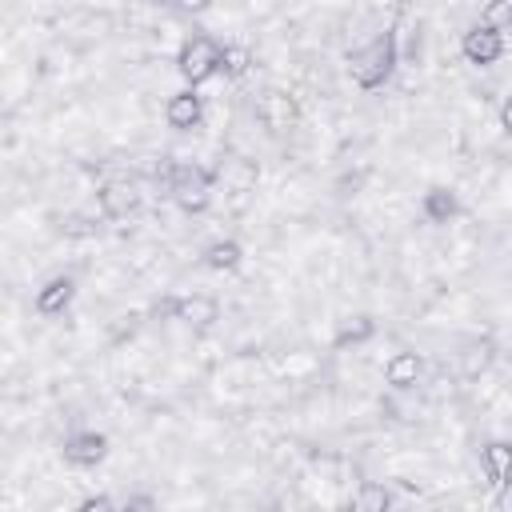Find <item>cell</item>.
I'll list each match as a JSON object with an SVG mask.
<instances>
[{
    "label": "cell",
    "instance_id": "obj_1",
    "mask_svg": "<svg viewBox=\"0 0 512 512\" xmlns=\"http://www.w3.org/2000/svg\"><path fill=\"white\" fill-rule=\"evenodd\" d=\"M396 64H400L396 28H384V32H376L368 44H360L356 52H348V76H352V84L364 88V92L384 88V84L392 80Z\"/></svg>",
    "mask_w": 512,
    "mask_h": 512
},
{
    "label": "cell",
    "instance_id": "obj_2",
    "mask_svg": "<svg viewBox=\"0 0 512 512\" xmlns=\"http://www.w3.org/2000/svg\"><path fill=\"white\" fill-rule=\"evenodd\" d=\"M216 180H220L216 168H204V164H172V168H168V196L176 200L180 212L200 216V212L212 204Z\"/></svg>",
    "mask_w": 512,
    "mask_h": 512
},
{
    "label": "cell",
    "instance_id": "obj_3",
    "mask_svg": "<svg viewBox=\"0 0 512 512\" xmlns=\"http://www.w3.org/2000/svg\"><path fill=\"white\" fill-rule=\"evenodd\" d=\"M224 68V44H216L212 36H188L176 52V72L184 76L188 88H200L204 80H212Z\"/></svg>",
    "mask_w": 512,
    "mask_h": 512
},
{
    "label": "cell",
    "instance_id": "obj_4",
    "mask_svg": "<svg viewBox=\"0 0 512 512\" xmlns=\"http://www.w3.org/2000/svg\"><path fill=\"white\" fill-rule=\"evenodd\" d=\"M256 116H260V124L268 132H292L300 124V100L292 92H284V88H268L260 96V104H256Z\"/></svg>",
    "mask_w": 512,
    "mask_h": 512
},
{
    "label": "cell",
    "instance_id": "obj_5",
    "mask_svg": "<svg viewBox=\"0 0 512 512\" xmlns=\"http://www.w3.org/2000/svg\"><path fill=\"white\" fill-rule=\"evenodd\" d=\"M96 204H100V212H104L108 220H128V216L140 212V188H136V180H128V176L104 180V184L96 188Z\"/></svg>",
    "mask_w": 512,
    "mask_h": 512
},
{
    "label": "cell",
    "instance_id": "obj_6",
    "mask_svg": "<svg viewBox=\"0 0 512 512\" xmlns=\"http://www.w3.org/2000/svg\"><path fill=\"white\" fill-rule=\"evenodd\" d=\"M460 52H464L468 64L488 68V64H496V60L504 56V32H496V28H488V24L480 20V24H472V28L460 36Z\"/></svg>",
    "mask_w": 512,
    "mask_h": 512
},
{
    "label": "cell",
    "instance_id": "obj_7",
    "mask_svg": "<svg viewBox=\"0 0 512 512\" xmlns=\"http://www.w3.org/2000/svg\"><path fill=\"white\" fill-rule=\"evenodd\" d=\"M168 312H172V320L192 324V328H208V324L220 320V304H216V296H204V292L172 296V300H168Z\"/></svg>",
    "mask_w": 512,
    "mask_h": 512
},
{
    "label": "cell",
    "instance_id": "obj_8",
    "mask_svg": "<svg viewBox=\"0 0 512 512\" xmlns=\"http://www.w3.org/2000/svg\"><path fill=\"white\" fill-rule=\"evenodd\" d=\"M104 456H108V436L96 428H80L64 440V460L72 468H96Z\"/></svg>",
    "mask_w": 512,
    "mask_h": 512
},
{
    "label": "cell",
    "instance_id": "obj_9",
    "mask_svg": "<svg viewBox=\"0 0 512 512\" xmlns=\"http://www.w3.org/2000/svg\"><path fill=\"white\" fill-rule=\"evenodd\" d=\"M164 120H168L176 132H192V128H200V120H204V96H200L196 88H180V92H172L168 104H164Z\"/></svg>",
    "mask_w": 512,
    "mask_h": 512
},
{
    "label": "cell",
    "instance_id": "obj_10",
    "mask_svg": "<svg viewBox=\"0 0 512 512\" xmlns=\"http://www.w3.org/2000/svg\"><path fill=\"white\" fill-rule=\"evenodd\" d=\"M480 464L488 472V484L504 492L512 484V440H488L480 452Z\"/></svg>",
    "mask_w": 512,
    "mask_h": 512
},
{
    "label": "cell",
    "instance_id": "obj_11",
    "mask_svg": "<svg viewBox=\"0 0 512 512\" xmlns=\"http://www.w3.org/2000/svg\"><path fill=\"white\" fill-rule=\"evenodd\" d=\"M216 176L224 180V188L228 192H248V188H256V180H260V164L252 160V156H224L220 160V168H216Z\"/></svg>",
    "mask_w": 512,
    "mask_h": 512
},
{
    "label": "cell",
    "instance_id": "obj_12",
    "mask_svg": "<svg viewBox=\"0 0 512 512\" xmlns=\"http://www.w3.org/2000/svg\"><path fill=\"white\" fill-rule=\"evenodd\" d=\"M72 296H76V280H72V276H52V280H44L40 292H36V312H40V316H60V312L72 304Z\"/></svg>",
    "mask_w": 512,
    "mask_h": 512
},
{
    "label": "cell",
    "instance_id": "obj_13",
    "mask_svg": "<svg viewBox=\"0 0 512 512\" xmlns=\"http://www.w3.org/2000/svg\"><path fill=\"white\" fill-rule=\"evenodd\" d=\"M420 208H424V220H432V224H448V220L460 216V196H456L452 188H444V184H432V188L424 192Z\"/></svg>",
    "mask_w": 512,
    "mask_h": 512
},
{
    "label": "cell",
    "instance_id": "obj_14",
    "mask_svg": "<svg viewBox=\"0 0 512 512\" xmlns=\"http://www.w3.org/2000/svg\"><path fill=\"white\" fill-rule=\"evenodd\" d=\"M420 372H424V360L416 356V352H392L388 356V364H384V380H388V388H412L416 380H420Z\"/></svg>",
    "mask_w": 512,
    "mask_h": 512
},
{
    "label": "cell",
    "instance_id": "obj_15",
    "mask_svg": "<svg viewBox=\"0 0 512 512\" xmlns=\"http://www.w3.org/2000/svg\"><path fill=\"white\" fill-rule=\"evenodd\" d=\"M372 332H376V320H372L368 312H356V316L340 320V328H336V336H332V348H336V352H344V348H356V344L372 340Z\"/></svg>",
    "mask_w": 512,
    "mask_h": 512
},
{
    "label": "cell",
    "instance_id": "obj_16",
    "mask_svg": "<svg viewBox=\"0 0 512 512\" xmlns=\"http://www.w3.org/2000/svg\"><path fill=\"white\" fill-rule=\"evenodd\" d=\"M204 264H208L212 272H236V268L244 264L240 240H212V244L204 248Z\"/></svg>",
    "mask_w": 512,
    "mask_h": 512
},
{
    "label": "cell",
    "instance_id": "obj_17",
    "mask_svg": "<svg viewBox=\"0 0 512 512\" xmlns=\"http://www.w3.org/2000/svg\"><path fill=\"white\" fill-rule=\"evenodd\" d=\"M388 504H392V496H388V488L376 484V480H364V484L356 488V496H352V508H356V512H384Z\"/></svg>",
    "mask_w": 512,
    "mask_h": 512
},
{
    "label": "cell",
    "instance_id": "obj_18",
    "mask_svg": "<svg viewBox=\"0 0 512 512\" xmlns=\"http://www.w3.org/2000/svg\"><path fill=\"white\" fill-rule=\"evenodd\" d=\"M480 20L488 28H496V32H512V0H488Z\"/></svg>",
    "mask_w": 512,
    "mask_h": 512
},
{
    "label": "cell",
    "instance_id": "obj_19",
    "mask_svg": "<svg viewBox=\"0 0 512 512\" xmlns=\"http://www.w3.org/2000/svg\"><path fill=\"white\" fill-rule=\"evenodd\" d=\"M252 68V52L244 44H224V76H244Z\"/></svg>",
    "mask_w": 512,
    "mask_h": 512
},
{
    "label": "cell",
    "instance_id": "obj_20",
    "mask_svg": "<svg viewBox=\"0 0 512 512\" xmlns=\"http://www.w3.org/2000/svg\"><path fill=\"white\" fill-rule=\"evenodd\" d=\"M180 12H208L212 8V0H172Z\"/></svg>",
    "mask_w": 512,
    "mask_h": 512
},
{
    "label": "cell",
    "instance_id": "obj_21",
    "mask_svg": "<svg viewBox=\"0 0 512 512\" xmlns=\"http://www.w3.org/2000/svg\"><path fill=\"white\" fill-rule=\"evenodd\" d=\"M500 128L512 136V96H504V104H500Z\"/></svg>",
    "mask_w": 512,
    "mask_h": 512
},
{
    "label": "cell",
    "instance_id": "obj_22",
    "mask_svg": "<svg viewBox=\"0 0 512 512\" xmlns=\"http://www.w3.org/2000/svg\"><path fill=\"white\" fill-rule=\"evenodd\" d=\"M96 508H112V500H108V496H88V500L80 504V512H96Z\"/></svg>",
    "mask_w": 512,
    "mask_h": 512
},
{
    "label": "cell",
    "instance_id": "obj_23",
    "mask_svg": "<svg viewBox=\"0 0 512 512\" xmlns=\"http://www.w3.org/2000/svg\"><path fill=\"white\" fill-rule=\"evenodd\" d=\"M116 4H120V0H116Z\"/></svg>",
    "mask_w": 512,
    "mask_h": 512
}]
</instances>
